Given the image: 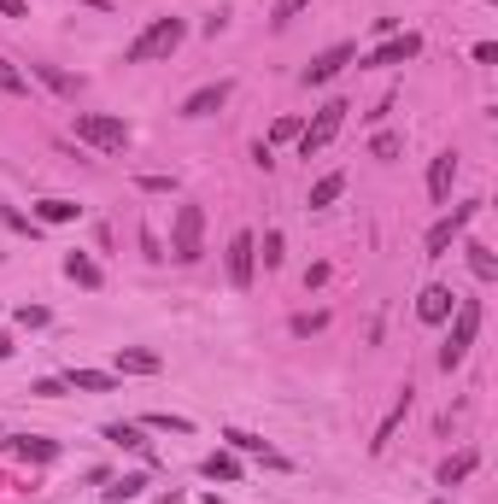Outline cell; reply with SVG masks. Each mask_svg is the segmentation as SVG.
Instances as JSON below:
<instances>
[{
	"label": "cell",
	"instance_id": "obj_1",
	"mask_svg": "<svg viewBox=\"0 0 498 504\" xmlns=\"http://www.w3.org/2000/svg\"><path fill=\"white\" fill-rule=\"evenodd\" d=\"M182 42H188V24H182V18H153L129 47H123V65H153V59H170Z\"/></svg>",
	"mask_w": 498,
	"mask_h": 504
},
{
	"label": "cell",
	"instance_id": "obj_2",
	"mask_svg": "<svg viewBox=\"0 0 498 504\" xmlns=\"http://www.w3.org/2000/svg\"><path fill=\"white\" fill-rule=\"evenodd\" d=\"M475 335H481V300H457L452 335H445V347H440V370H445V376H452L457 364L469 358V347H475Z\"/></svg>",
	"mask_w": 498,
	"mask_h": 504
},
{
	"label": "cell",
	"instance_id": "obj_3",
	"mask_svg": "<svg viewBox=\"0 0 498 504\" xmlns=\"http://www.w3.org/2000/svg\"><path fill=\"white\" fill-rule=\"evenodd\" d=\"M77 141L94 147V153H123L129 147V124L111 112H77Z\"/></svg>",
	"mask_w": 498,
	"mask_h": 504
},
{
	"label": "cell",
	"instance_id": "obj_4",
	"mask_svg": "<svg viewBox=\"0 0 498 504\" xmlns=\"http://www.w3.org/2000/svg\"><path fill=\"white\" fill-rule=\"evenodd\" d=\"M199 241H206V212H199V205H177V223H170V258H177V264H194L199 252Z\"/></svg>",
	"mask_w": 498,
	"mask_h": 504
},
{
	"label": "cell",
	"instance_id": "obj_5",
	"mask_svg": "<svg viewBox=\"0 0 498 504\" xmlns=\"http://www.w3.org/2000/svg\"><path fill=\"white\" fill-rule=\"evenodd\" d=\"M346 112H352V106H346V100H329V106H322V112H317V118H311V124H305V129H299V158H311V153H322V147H329V141H334V135H340V129H346Z\"/></svg>",
	"mask_w": 498,
	"mask_h": 504
},
{
	"label": "cell",
	"instance_id": "obj_6",
	"mask_svg": "<svg viewBox=\"0 0 498 504\" xmlns=\"http://www.w3.org/2000/svg\"><path fill=\"white\" fill-rule=\"evenodd\" d=\"M352 59H358V42H334V47H322V53L305 65V89H322V82H334L346 65H352Z\"/></svg>",
	"mask_w": 498,
	"mask_h": 504
},
{
	"label": "cell",
	"instance_id": "obj_7",
	"mask_svg": "<svg viewBox=\"0 0 498 504\" xmlns=\"http://www.w3.org/2000/svg\"><path fill=\"white\" fill-rule=\"evenodd\" d=\"M475 212H481V200H469V205H457L452 217H440V223L428 229V258H445V247H452V241L475 223Z\"/></svg>",
	"mask_w": 498,
	"mask_h": 504
},
{
	"label": "cell",
	"instance_id": "obj_8",
	"mask_svg": "<svg viewBox=\"0 0 498 504\" xmlns=\"http://www.w3.org/2000/svg\"><path fill=\"white\" fill-rule=\"evenodd\" d=\"M253 264H258L253 229H235V235H229V281H235V288H253Z\"/></svg>",
	"mask_w": 498,
	"mask_h": 504
},
{
	"label": "cell",
	"instance_id": "obj_9",
	"mask_svg": "<svg viewBox=\"0 0 498 504\" xmlns=\"http://www.w3.org/2000/svg\"><path fill=\"white\" fill-rule=\"evenodd\" d=\"M417 53H422V35L405 30V35H388L376 53H364V65L369 71H388V65H405V59H417Z\"/></svg>",
	"mask_w": 498,
	"mask_h": 504
},
{
	"label": "cell",
	"instance_id": "obj_10",
	"mask_svg": "<svg viewBox=\"0 0 498 504\" xmlns=\"http://www.w3.org/2000/svg\"><path fill=\"white\" fill-rule=\"evenodd\" d=\"M229 94H235V82H229V77L206 82V89H194L188 100H182V118H211V112H223V106H229Z\"/></svg>",
	"mask_w": 498,
	"mask_h": 504
},
{
	"label": "cell",
	"instance_id": "obj_11",
	"mask_svg": "<svg viewBox=\"0 0 498 504\" xmlns=\"http://www.w3.org/2000/svg\"><path fill=\"white\" fill-rule=\"evenodd\" d=\"M452 311H457V293L445 288V281H428L422 300H417V317H422V323H445Z\"/></svg>",
	"mask_w": 498,
	"mask_h": 504
},
{
	"label": "cell",
	"instance_id": "obj_12",
	"mask_svg": "<svg viewBox=\"0 0 498 504\" xmlns=\"http://www.w3.org/2000/svg\"><path fill=\"white\" fill-rule=\"evenodd\" d=\"M223 440H229L235 452H246V458H264L270 470H288V458H282L276 446H264V440H258V434H246V428H223Z\"/></svg>",
	"mask_w": 498,
	"mask_h": 504
},
{
	"label": "cell",
	"instance_id": "obj_13",
	"mask_svg": "<svg viewBox=\"0 0 498 504\" xmlns=\"http://www.w3.org/2000/svg\"><path fill=\"white\" fill-rule=\"evenodd\" d=\"M452 182H457V153H440V158L428 165V194H434V205L452 200Z\"/></svg>",
	"mask_w": 498,
	"mask_h": 504
},
{
	"label": "cell",
	"instance_id": "obj_14",
	"mask_svg": "<svg viewBox=\"0 0 498 504\" xmlns=\"http://www.w3.org/2000/svg\"><path fill=\"white\" fill-rule=\"evenodd\" d=\"M165 370V358L147 347H118V376H158Z\"/></svg>",
	"mask_w": 498,
	"mask_h": 504
},
{
	"label": "cell",
	"instance_id": "obj_15",
	"mask_svg": "<svg viewBox=\"0 0 498 504\" xmlns=\"http://www.w3.org/2000/svg\"><path fill=\"white\" fill-rule=\"evenodd\" d=\"M475 463H481V452H475V446H464L457 458H445V463H440V487H457V481H469V475H475Z\"/></svg>",
	"mask_w": 498,
	"mask_h": 504
},
{
	"label": "cell",
	"instance_id": "obj_16",
	"mask_svg": "<svg viewBox=\"0 0 498 504\" xmlns=\"http://www.w3.org/2000/svg\"><path fill=\"white\" fill-rule=\"evenodd\" d=\"M59 381H65L71 393H111L118 387V376H106V370H65Z\"/></svg>",
	"mask_w": 498,
	"mask_h": 504
},
{
	"label": "cell",
	"instance_id": "obj_17",
	"mask_svg": "<svg viewBox=\"0 0 498 504\" xmlns=\"http://www.w3.org/2000/svg\"><path fill=\"white\" fill-rule=\"evenodd\" d=\"M199 470H206V481H223V487L241 481V458H235V452H211V458L199 463Z\"/></svg>",
	"mask_w": 498,
	"mask_h": 504
},
{
	"label": "cell",
	"instance_id": "obj_18",
	"mask_svg": "<svg viewBox=\"0 0 498 504\" xmlns=\"http://www.w3.org/2000/svg\"><path fill=\"white\" fill-rule=\"evenodd\" d=\"M405 416H410V387H405V393H398V399H393V411H388V423L376 428V440H369V452H388V440L398 434V423H405Z\"/></svg>",
	"mask_w": 498,
	"mask_h": 504
},
{
	"label": "cell",
	"instance_id": "obj_19",
	"mask_svg": "<svg viewBox=\"0 0 498 504\" xmlns=\"http://www.w3.org/2000/svg\"><path fill=\"white\" fill-rule=\"evenodd\" d=\"M12 452H18V458H30V463H53V458H59V440H42V434H18V440H12Z\"/></svg>",
	"mask_w": 498,
	"mask_h": 504
},
{
	"label": "cell",
	"instance_id": "obj_20",
	"mask_svg": "<svg viewBox=\"0 0 498 504\" xmlns=\"http://www.w3.org/2000/svg\"><path fill=\"white\" fill-rule=\"evenodd\" d=\"M65 276L77 281V288H100V281H106V276H100V264H94L89 252H65Z\"/></svg>",
	"mask_w": 498,
	"mask_h": 504
},
{
	"label": "cell",
	"instance_id": "obj_21",
	"mask_svg": "<svg viewBox=\"0 0 498 504\" xmlns=\"http://www.w3.org/2000/svg\"><path fill=\"white\" fill-rule=\"evenodd\" d=\"M106 440L123 452H147V428L141 423H106Z\"/></svg>",
	"mask_w": 498,
	"mask_h": 504
},
{
	"label": "cell",
	"instance_id": "obj_22",
	"mask_svg": "<svg viewBox=\"0 0 498 504\" xmlns=\"http://www.w3.org/2000/svg\"><path fill=\"white\" fill-rule=\"evenodd\" d=\"M340 194H346V170H334V176H322L317 182V188H311V212H322V205H334V200H340Z\"/></svg>",
	"mask_w": 498,
	"mask_h": 504
},
{
	"label": "cell",
	"instance_id": "obj_23",
	"mask_svg": "<svg viewBox=\"0 0 498 504\" xmlns=\"http://www.w3.org/2000/svg\"><path fill=\"white\" fill-rule=\"evenodd\" d=\"M141 487H147V475H118L111 487H100V499L106 504H129V499H141Z\"/></svg>",
	"mask_w": 498,
	"mask_h": 504
},
{
	"label": "cell",
	"instance_id": "obj_24",
	"mask_svg": "<svg viewBox=\"0 0 498 504\" xmlns=\"http://www.w3.org/2000/svg\"><path fill=\"white\" fill-rule=\"evenodd\" d=\"M464 258H469V270H475L481 281L498 276V258H493V247H481V241H464Z\"/></svg>",
	"mask_w": 498,
	"mask_h": 504
},
{
	"label": "cell",
	"instance_id": "obj_25",
	"mask_svg": "<svg viewBox=\"0 0 498 504\" xmlns=\"http://www.w3.org/2000/svg\"><path fill=\"white\" fill-rule=\"evenodd\" d=\"M77 212H82L77 200H42V205H35V217H42V223H77Z\"/></svg>",
	"mask_w": 498,
	"mask_h": 504
},
{
	"label": "cell",
	"instance_id": "obj_26",
	"mask_svg": "<svg viewBox=\"0 0 498 504\" xmlns=\"http://www.w3.org/2000/svg\"><path fill=\"white\" fill-rule=\"evenodd\" d=\"M30 77H42L53 94H77V89H82V82H77V77H65L59 65H30Z\"/></svg>",
	"mask_w": 498,
	"mask_h": 504
},
{
	"label": "cell",
	"instance_id": "obj_27",
	"mask_svg": "<svg viewBox=\"0 0 498 504\" xmlns=\"http://www.w3.org/2000/svg\"><path fill=\"white\" fill-rule=\"evenodd\" d=\"M141 428H158V434H194V423H188V416H170V411L141 416Z\"/></svg>",
	"mask_w": 498,
	"mask_h": 504
},
{
	"label": "cell",
	"instance_id": "obj_28",
	"mask_svg": "<svg viewBox=\"0 0 498 504\" xmlns=\"http://www.w3.org/2000/svg\"><path fill=\"white\" fill-rule=\"evenodd\" d=\"M0 94H30V77H24L6 53H0Z\"/></svg>",
	"mask_w": 498,
	"mask_h": 504
},
{
	"label": "cell",
	"instance_id": "obj_29",
	"mask_svg": "<svg viewBox=\"0 0 498 504\" xmlns=\"http://www.w3.org/2000/svg\"><path fill=\"white\" fill-rule=\"evenodd\" d=\"M311 0H276V12H270V24H276V30H288V24L299 18V12H305Z\"/></svg>",
	"mask_w": 498,
	"mask_h": 504
},
{
	"label": "cell",
	"instance_id": "obj_30",
	"mask_svg": "<svg viewBox=\"0 0 498 504\" xmlns=\"http://www.w3.org/2000/svg\"><path fill=\"white\" fill-rule=\"evenodd\" d=\"M369 153H376V158H398V135H388V129H381L376 141H369Z\"/></svg>",
	"mask_w": 498,
	"mask_h": 504
},
{
	"label": "cell",
	"instance_id": "obj_31",
	"mask_svg": "<svg viewBox=\"0 0 498 504\" xmlns=\"http://www.w3.org/2000/svg\"><path fill=\"white\" fill-rule=\"evenodd\" d=\"M135 188H141V194H177V182H170V176H141Z\"/></svg>",
	"mask_w": 498,
	"mask_h": 504
},
{
	"label": "cell",
	"instance_id": "obj_32",
	"mask_svg": "<svg viewBox=\"0 0 498 504\" xmlns=\"http://www.w3.org/2000/svg\"><path fill=\"white\" fill-rule=\"evenodd\" d=\"M276 264H282V235L270 229V235H264V270H276Z\"/></svg>",
	"mask_w": 498,
	"mask_h": 504
},
{
	"label": "cell",
	"instance_id": "obj_33",
	"mask_svg": "<svg viewBox=\"0 0 498 504\" xmlns=\"http://www.w3.org/2000/svg\"><path fill=\"white\" fill-rule=\"evenodd\" d=\"M18 323H24V328H42L47 311H42V305H18Z\"/></svg>",
	"mask_w": 498,
	"mask_h": 504
},
{
	"label": "cell",
	"instance_id": "obj_34",
	"mask_svg": "<svg viewBox=\"0 0 498 504\" xmlns=\"http://www.w3.org/2000/svg\"><path fill=\"white\" fill-rule=\"evenodd\" d=\"M322 323H329V317H322V311H317V317H293V335H317Z\"/></svg>",
	"mask_w": 498,
	"mask_h": 504
},
{
	"label": "cell",
	"instance_id": "obj_35",
	"mask_svg": "<svg viewBox=\"0 0 498 504\" xmlns=\"http://www.w3.org/2000/svg\"><path fill=\"white\" fill-rule=\"evenodd\" d=\"M30 393H42V399H59V393H65V381H53V376H47V381H35Z\"/></svg>",
	"mask_w": 498,
	"mask_h": 504
},
{
	"label": "cell",
	"instance_id": "obj_36",
	"mask_svg": "<svg viewBox=\"0 0 498 504\" xmlns=\"http://www.w3.org/2000/svg\"><path fill=\"white\" fill-rule=\"evenodd\" d=\"M0 12H6V18H24L30 6H24V0H0Z\"/></svg>",
	"mask_w": 498,
	"mask_h": 504
},
{
	"label": "cell",
	"instance_id": "obj_37",
	"mask_svg": "<svg viewBox=\"0 0 498 504\" xmlns=\"http://www.w3.org/2000/svg\"><path fill=\"white\" fill-rule=\"evenodd\" d=\"M77 6H89V12H111V0H77Z\"/></svg>",
	"mask_w": 498,
	"mask_h": 504
},
{
	"label": "cell",
	"instance_id": "obj_38",
	"mask_svg": "<svg viewBox=\"0 0 498 504\" xmlns=\"http://www.w3.org/2000/svg\"><path fill=\"white\" fill-rule=\"evenodd\" d=\"M0 358H12V335H0Z\"/></svg>",
	"mask_w": 498,
	"mask_h": 504
}]
</instances>
